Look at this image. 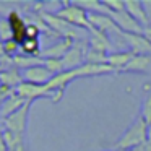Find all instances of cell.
I'll return each mask as SVG.
<instances>
[{
	"instance_id": "cell-23",
	"label": "cell",
	"mask_w": 151,
	"mask_h": 151,
	"mask_svg": "<svg viewBox=\"0 0 151 151\" xmlns=\"http://www.w3.org/2000/svg\"><path fill=\"white\" fill-rule=\"evenodd\" d=\"M143 8H145V12H146L148 21H150V24H151V0H146V2H143Z\"/></svg>"
},
{
	"instance_id": "cell-3",
	"label": "cell",
	"mask_w": 151,
	"mask_h": 151,
	"mask_svg": "<svg viewBox=\"0 0 151 151\" xmlns=\"http://www.w3.org/2000/svg\"><path fill=\"white\" fill-rule=\"evenodd\" d=\"M31 104L33 102H26L18 112H15V114H12L5 120H2V125H4L5 130H10L17 135H23L24 137V132L28 128V119H29Z\"/></svg>"
},
{
	"instance_id": "cell-22",
	"label": "cell",
	"mask_w": 151,
	"mask_h": 151,
	"mask_svg": "<svg viewBox=\"0 0 151 151\" xmlns=\"http://www.w3.org/2000/svg\"><path fill=\"white\" fill-rule=\"evenodd\" d=\"M0 151H8L7 143H5V135H4V128L0 127Z\"/></svg>"
},
{
	"instance_id": "cell-6",
	"label": "cell",
	"mask_w": 151,
	"mask_h": 151,
	"mask_svg": "<svg viewBox=\"0 0 151 151\" xmlns=\"http://www.w3.org/2000/svg\"><path fill=\"white\" fill-rule=\"evenodd\" d=\"M7 21H8V24H10V29H12V39L17 41V42L21 46V42L28 37V34H26L28 23L24 21V18L20 15L18 10H10L8 12Z\"/></svg>"
},
{
	"instance_id": "cell-14",
	"label": "cell",
	"mask_w": 151,
	"mask_h": 151,
	"mask_svg": "<svg viewBox=\"0 0 151 151\" xmlns=\"http://www.w3.org/2000/svg\"><path fill=\"white\" fill-rule=\"evenodd\" d=\"M23 83V76L21 72H18V68H5L0 73V85H5L12 89H17L18 86Z\"/></svg>"
},
{
	"instance_id": "cell-4",
	"label": "cell",
	"mask_w": 151,
	"mask_h": 151,
	"mask_svg": "<svg viewBox=\"0 0 151 151\" xmlns=\"http://www.w3.org/2000/svg\"><path fill=\"white\" fill-rule=\"evenodd\" d=\"M109 17L114 20L117 28L122 33H133V34H143V26L128 13L127 10L122 12H109Z\"/></svg>"
},
{
	"instance_id": "cell-20",
	"label": "cell",
	"mask_w": 151,
	"mask_h": 151,
	"mask_svg": "<svg viewBox=\"0 0 151 151\" xmlns=\"http://www.w3.org/2000/svg\"><path fill=\"white\" fill-rule=\"evenodd\" d=\"M109 12H122L125 10V2L124 0H102Z\"/></svg>"
},
{
	"instance_id": "cell-8",
	"label": "cell",
	"mask_w": 151,
	"mask_h": 151,
	"mask_svg": "<svg viewBox=\"0 0 151 151\" xmlns=\"http://www.w3.org/2000/svg\"><path fill=\"white\" fill-rule=\"evenodd\" d=\"M21 76H23V81L33 83V85H41V86L47 85L54 78V75L44 65H37V67H33V68H28V70H21Z\"/></svg>"
},
{
	"instance_id": "cell-24",
	"label": "cell",
	"mask_w": 151,
	"mask_h": 151,
	"mask_svg": "<svg viewBox=\"0 0 151 151\" xmlns=\"http://www.w3.org/2000/svg\"><path fill=\"white\" fill-rule=\"evenodd\" d=\"M128 151H151V143H150V141H146V143L140 145V146L133 148V150H128Z\"/></svg>"
},
{
	"instance_id": "cell-16",
	"label": "cell",
	"mask_w": 151,
	"mask_h": 151,
	"mask_svg": "<svg viewBox=\"0 0 151 151\" xmlns=\"http://www.w3.org/2000/svg\"><path fill=\"white\" fill-rule=\"evenodd\" d=\"M21 54H24V55L39 57V54H41L39 39H31V37H26V39L21 42Z\"/></svg>"
},
{
	"instance_id": "cell-7",
	"label": "cell",
	"mask_w": 151,
	"mask_h": 151,
	"mask_svg": "<svg viewBox=\"0 0 151 151\" xmlns=\"http://www.w3.org/2000/svg\"><path fill=\"white\" fill-rule=\"evenodd\" d=\"M75 39H70V37H63V39H57L55 44L46 47V49L41 50L39 59L46 60V59H62L67 52L73 47Z\"/></svg>"
},
{
	"instance_id": "cell-17",
	"label": "cell",
	"mask_w": 151,
	"mask_h": 151,
	"mask_svg": "<svg viewBox=\"0 0 151 151\" xmlns=\"http://www.w3.org/2000/svg\"><path fill=\"white\" fill-rule=\"evenodd\" d=\"M148 89L146 91V96L143 99V104H141V112L140 115L145 119L148 125H151V86H145Z\"/></svg>"
},
{
	"instance_id": "cell-26",
	"label": "cell",
	"mask_w": 151,
	"mask_h": 151,
	"mask_svg": "<svg viewBox=\"0 0 151 151\" xmlns=\"http://www.w3.org/2000/svg\"><path fill=\"white\" fill-rule=\"evenodd\" d=\"M148 141L151 143V125H148Z\"/></svg>"
},
{
	"instance_id": "cell-11",
	"label": "cell",
	"mask_w": 151,
	"mask_h": 151,
	"mask_svg": "<svg viewBox=\"0 0 151 151\" xmlns=\"http://www.w3.org/2000/svg\"><path fill=\"white\" fill-rule=\"evenodd\" d=\"M122 72H135L151 75V55H133Z\"/></svg>"
},
{
	"instance_id": "cell-28",
	"label": "cell",
	"mask_w": 151,
	"mask_h": 151,
	"mask_svg": "<svg viewBox=\"0 0 151 151\" xmlns=\"http://www.w3.org/2000/svg\"><path fill=\"white\" fill-rule=\"evenodd\" d=\"M0 10H2V5H0Z\"/></svg>"
},
{
	"instance_id": "cell-18",
	"label": "cell",
	"mask_w": 151,
	"mask_h": 151,
	"mask_svg": "<svg viewBox=\"0 0 151 151\" xmlns=\"http://www.w3.org/2000/svg\"><path fill=\"white\" fill-rule=\"evenodd\" d=\"M44 67H46V68L49 70L54 76L65 72V70H63V65H62V60H60V59H46V60H44Z\"/></svg>"
},
{
	"instance_id": "cell-13",
	"label": "cell",
	"mask_w": 151,
	"mask_h": 151,
	"mask_svg": "<svg viewBox=\"0 0 151 151\" xmlns=\"http://www.w3.org/2000/svg\"><path fill=\"white\" fill-rule=\"evenodd\" d=\"M125 10L143 26V29L146 26H150L146 12H145V8H143V2H138V0H125Z\"/></svg>"
},
{
	"instance_id": "cell-27",
	"label": "cell",
	"mask_w": 151,
	"mask_h": 151,
	"mask_svg": "<svg viewBox=\"0 0 151 151\" xmlns=\"http://www.w3.org/2000/svg\"><path fill=\"white\" fill-rule=\"evenodd\" d=\"M104 151H117V150H104Z\"/></svg>"
},
{
	"instance_id": "cell-21",
	"label": "cell",
	"mask_w": 151,
	"mask_h": 151,
	"mask_svg": "<svg viewBox=\"0 0 151 151\" xmlns=\"http://www.w3.org/2000/svg\"><path fill=\"white\" fill-rule=\"evenodd\" d=\"M12 39V29L10 24H8L7 20H0V41L5 42V41Z\"/></svg>"
},
{
	"instance_id": "cell-9",
	"label": "cell",
	"mask_w": 151,
	"mask_h": 151,
	"mask_svg": "<svg viewBox=\"0 0 151 151\" xmlns=\"http://www.w3.org/2000/svg\"><path fill=\"white\" fill-rule=\"evenodd\" d=\"M88 47L89 49L99 50V52H114L112 50V42L111 37L104 33H99L96 29L88 31Z\"/></svg>"
},
{
	"instance_id": "cell-10",
	"label": "cell",
	"mask_w": 151,
	"mask_h": 151,
	"mask_svg": "<svg viewBox=\"0 0 151 151\" xmlns=\"http://www.w3.org/2000/svg\"><path fill=\"white\" fill-rule=\"evenodd\" d=\"M26 102L28 101H24L21 96L17 94V91H13V94H12L10 98L2 104V107H0V120H5V119L10 117L12 114L18 112L24 104H26Z\"/></svg>"
},
{
	"instance_id": "cell-1",
	"label": "cell",
	"mask_w": 151,
	"mask_h": 151,
	"mask_svg": "<svg viewBox=\"0 0 151 151\" xmlns=\"http://www.w3.org/2000/svg\"><path fill=\"white\" fill-rule=\"evenodd\" d=\"M146 141H148V124L145 122V119L141 115H138L128 125V128L124 132V135L114 143L112 150L128 151V150H133V148L146 143Z\"/></svg>"
},
{
	"instance_id": "cell-2",
	"label": "cell",
	"mask_w": 151,
	"mask_h": 151,
	"mask_svg": "<svg viewBox=\"0 0 151 151\" xmlns=\"http://www.w3.org/2000/svg\"><path fill=\"white\" fill-rule=\"evenodd\" d=\"M57 17H60L62 20H65L67 23L73 24L76 28H81V29L91 31V24L88 20V12H85L81 7H78L76 4H68V2H63V8L57 12Z\"/></svg>"
},
{
	"instance_id": "cell-12",
	"label": "cell",
	"mask_w": 151,
	"mask_h": 151,
	"mask_svg": "<svg viewBox=\"0 0 151 151\" xmlns=\"http://www.w3.org/2000/svg\"><path fill=\"white\" fill-rule=\"evenodd\" d=\"M132 57H133V54L130 50H114L107 55V65H111L114 72H122L128 65Z\"/></svg>"
},
{
	"instance_id": "cell-15",
	"label": "cell",
	"mask_w": 151,
	"mask_h": 151,
	"mask_svg": "<svg viewBox=\"0 0 151 151\" xmlns=\"http://www.w3.org/2000/svg\"><path fill=\"white\" fill-rule=\"evenodd\" d=\"M12 63L15 65V68H21V70H28L37 65H44V60L39 57H33V55H24V54H18L17 57L12 59Z\"/></svg>"
},
{
	"instance_id": "cell-5",
	"label": "cell",
	"mask_w": 151,
	"mask_h": 151,
	"mask_svg": "<svg viewBox=\"0 0 151 151\" xmlns=\"http://www.w3.org/2000/svg\"><path fill=\"white\" fill-rule=\"evenodd\" d=\"M125 41V49L130 50L133 55H151V42L143 34L122 33Z\"/></svg>"
},
{
	"instance_id": "cell-25",
	"label": "cell",
	"mask_w": 151,
	"mask_h": 151,
	"mask_svg": "<svg viewBox=\"0 0 151 151\" xmlns=\"http://www.w3.org/2000/svg\"><path fill=\"white\" fill-rule=\"evenodd\" d=\"M143 36H145V37H146V39L151 42V24H150V26H146V28L143 29Z\"/></svg>"
},
{
	"instance_id": "cell-19",
	"label": "cell",
	"mask_w": 151,
	"mask_h": 151,
	"mask_svg": "<svg viewBox=\"0 0 151 151\" xmlns=\"http://www.w3.org/2000/svg\"><path fill=\"white\" fill-rule=\"evenodd\" d=\"M4 44V50H5V54H7V57H17L18 54H21V52H18V50H21V46L17 42V41H13V39H10V41H5V42H2Z\"/></svg>"
}]
</instances>
